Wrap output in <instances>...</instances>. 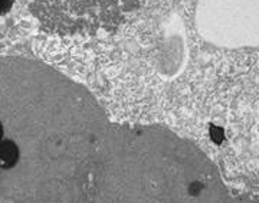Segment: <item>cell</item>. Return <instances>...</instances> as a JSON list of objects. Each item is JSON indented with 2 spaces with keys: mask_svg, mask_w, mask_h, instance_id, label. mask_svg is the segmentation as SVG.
<instances>
[{
  "mask_svg": "<svg viewBox=\"0 0 259 203\" xmlns=\"http://www.w3.org/2000/svg\"><path fill=\"white\" fill-rule=\"evenodd\" d=\"M146 0H28L40 26L58 35H94L120 28Z\"/></svg>",
  "mask_w": 259,
  "mask_h": 203,
  "instance_id": "obj_1",
  "label": "cell"
}]
</instances>
